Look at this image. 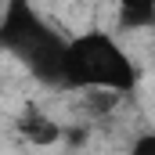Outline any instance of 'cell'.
I'll list each match as a JSON object with an SVG mask.
<instances>
[{
    "label": "cell",
    "instance_id": "obj_2",
    "mask_svg": "<svg viewBox=\"0 0 155 155\" xmlns=\"http://www.w3.org/2000/svg\"><path fill=\"white\" fill-rule=\"evenodd\" d=\"M65 87L126 94L137 87V69L108 33H83V36L69 40Z\"/></svg>",
    "mask_w": 155,
    "mask_h": 155
},
{
    "label": "cell",
    "instance_id": "obj_1",
    "mask_svg": "<svg viewBox=\"0 0 155 155\" xmlns=\"http://www.w3.org/2000/svg\"><path fill=\"white\" fill-rule=\"evenodd\" d=\"M0 43L47 87H65V58L69 40L54 25H47L29 0H7L4 22H0Z\"/></svg>",
    "mask_w": 155,
    "mask_h": 155
},
{
    "label": "cell",
    "instance_id": "obj_3",
    "mask_svg": "<svg viewBox=\"0 0 155 155\" xmlns=\"http://www.w3.org/2000/svg\"><path fill=\"white\" fill-rule=\"evenodd\" d=\"M18 130H22V137L33 141V144H54V141H61V134H65L54 119H47L43 112H36V108H25Z\"/></svg>",
    "mask_w": 155,
    "mask_h": 155
},
{
    "label": "cell",
    "instance_id": "obj_4",
    "mask_svg": "<svg viewBox=\"0 0 155 155\" xmlns=\"http://www.w3.org/2000/svg\"><path fill=\"white\" fill-rule=\"evenodd\" d=\"M119 25L126 29L155 25V0H119Z\"/></svg>",
    "mask_w": 155,
    "mask_h": 155
},
{
    "label": "cell",
    "instance_id": "obj_5",
    "mask_svg": "<svg viewBox=\"0 0 155 155\" xmlns=\"http://www.w3.org/2000/svg\"><path fill=\"white\" fill-rule=\"evenodd\" d=\"M130 155H155V134H141V137L134 141Z\"/></svg>",
    "mask_w": 155,
    "mask_h": 155
}]
</instances>
